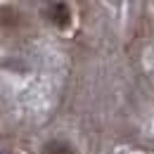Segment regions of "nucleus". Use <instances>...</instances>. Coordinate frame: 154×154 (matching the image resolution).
Wrapping results in <instances>:
<instances>
[{
  "label": "nucleus",
  "instance_id": "nucleus-1",
  "mask_svg": "<svg viewBox=\"0 0 154 154\" xmlns=\"http://www.w3.org/2000/svg\"><path fill=\"white\" fill-rule=\"evenodd\" d=\"M45 19L55 29L64 31L71 26V7L66 2H50V5H45Z\"/></svg>",
  "mask_w": 154,
  "mask_h": 154
},
{
  "label": "nucleus",
  "instance_id": "nucleus-2",
  "mask_svg": "<svg viewBox=\"0 0 154 154\" xmlns=\"http://www.w3.org/2000/svg\"><path fill=\"white\" fill-rule=\"evenodd\" d=\"M40 154H76V149L71 147V142L66 140H48L43 145Z\"/></svg>",
  "mask_w": 154,
  "mask_h": 154
},
{
  "label": "nucleus",
  "instance_id": "nucleus-3",
  "mask_svg": "<svg viewBox=\"0 0 154 154\" xmlns=\"http://www.w3.org/2000/svg\"><path fill=\"white\" fill-rule=\"evenodd\" d=\"M17 21H19V10H17V7H10V5L0 7V26L12 29Z\"/></svg>",
  "mask_w": 154,
  "mask_h": 154
}]
</instances>
